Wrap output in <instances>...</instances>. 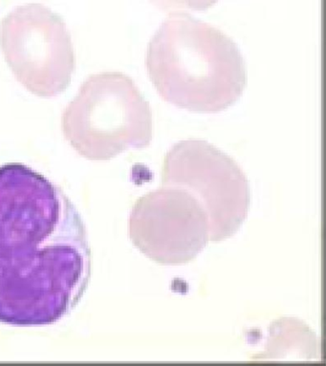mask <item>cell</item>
I'll return each mask as SVG.
<instances>
[{
  "mask_svg": "<svg viewBox=\"0 0 326 366\" xmlns=\"http://www.w3.org/2000/svg\"><path fill=\"white\" fill-rule=\"evenodd\" d=\"M64 137L84 157L109 160L152 140V113L135 82L120 72L90 76L62 114Z\"/></svg>",
  "mask_w": 326,
  "mask_h": 366,
  "instance_id": "cell-3",
  "label": "cell"
},
{
  "mask_svg": "<svg viewBox=\"0 0 326 366\" xmlns=\"http://www.w3.org/2000/svg\"><path fill=\"white\" fill-rule=\"evenodd\" d=\"M92 277L83 218L64 192L21 163L0 167V323L45 327L76 307Z\"/></svg>",
  "mask_w": 326,
  "mask_h": 366,
  "instance_id": "cell-1",
  "label": "cell"
},
{
  "mask_svg": "<svg viewBox=\"0 0 326 366\" xmlns=\"http://www.w3.org/2000/svg\"><path fill=\"white\" fill-rule=\"evenodd\" d=\"M0 44L16 79L39 97L66 89L75 70L71 36L61 16L41 4L16 8L2 21Z\"/></svg>",
  "mask_w": 326,
  "mask_h": 366,
  "instance_id": "cell-5",
  "label": "cell"
},
{
  "mask_svg": "<svg viewBox=\"0 0 326 366\" xmlns=\"http://www.w3.org/2000/svg\"><path fill=\"white\" fill-rule=\"evenodd\" d=\"M146 66L164 100L192 112H223L247 85L237 44L186 13L171 14L161 25L147 47Z\"/></svg>",
  "mask_w": 326,
  "mask_h": 366,
  "instance_id": "cell-2",
  "label": "cell"
},
{
  "mask_svg": "<svg viewBox=\"0 0 326 366\" xmlns=\"http://www.w3.org/2000/svg\"><path fill=\"white\" fill-rule=\"evenodd\" d=\"M129 235L136 248L154 262L183 265L208 245V215L188 192L162 187L133 207Z\"/></svg>",
  "mask_w": 326,
  "mask_h": 366,
  "instance_id": "cell-6",
  "label": "cell"
},
{
  "mask_svg": "<svg viewBox=\"0 0 326 366\" xmlns=\"http://www.w3.org/2000/svg\"><path fill=\"white\" fill-rule=\"evenodd\" d=\"M159 9L171 14L202 12L217 4L218 0H150Z\"/></svg>",
  "mask_w": 326,
  "mask_h": 366,
  "instance_id": "cell-7",
  "label": "cell"
},
{
  "mask_svg": "<svg viewBox=\"0 0 326 366\" xmlns=\"http://www.w3.org/2000/svg\"><path fill=\"white\" fill-rule=\"evenodd\" d=\"M162 184L188 192L200 204L208 215L212 242L234 237L247 219V176L234 159L208 142L175 144L164 160Z\"/></svg>",
  "mask_w": 326,
  "mask_h": 366,
  "instance_id": "cell-4",
  "label": "cell"
}]
</instances>
